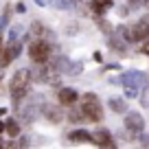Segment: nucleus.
I'll list each match as a JSON object with an SVG mask.
<instances>
[{
	"label": "nucleus",
	"mask_w": 149,
	"mask_h": 149,
	"mask_svg": "<svg viewBox=\"0 0 149 149\" xmlns=\"http://www.w3.org/2000/svg\"><path fill=\"white\" fill-rule=\"evenodd\" d=\"M2 132H5V123L0 121V134H2Z\"/></svg>",
	"instance_id": "a211bd4d"
},
{
	"label": "nucleus",
	"mask_w": 149,
	"mask_h": 149,
	"mask_svg": "<svg viewBox=\"0 0 149 149\" xmlns=\"http://www.w3.org/2000/svg\"><path fill=\"white\" fill-rule=\"evenodd\" d=\"M29 55H31V59L35 61V64H44V61L51 57V46H48L46 42H33L31 48H29Z\"/></svg>",
	"instance_id": "20e7f679"
},
{
	"label": "nucleus",
	"mask_w": 149,
	"mask_h": 149,
	"mask_svg": "<svg viewBox=\"0 0 149 149\" xmlns=\"http://www.w3.org/2000/svg\"><path fill=\"white\" fill-rule=\"evenodd\" d=\"M112 2L110 0H92V9L97 11V13H101V11H105L107 7H110Z\"/></svg>",
	"instance_id": "ddd939ff"
},
{
	"label": "nucleus",
	"mask_w": 149,
	"mask_h": 149,
	"mask_svg": "<svg viewBox=\"0 0 149 149\" xmlns=\"http://www.w3.org/2000/svg\"><path fill=\"white\" fill-rule=\"evenodd\" d=\"M0 46H2V35H0Z\"/></svg>",
	"instance_id": "6ab92c4d"
},
{
	"label": "nucleus",
	"mask_w": 149,
	"mask_h": 149,
	"mask_svg": "<svg viewBox=\"0 0 149 149\" xmlns=\"http://www.w3.org/2000/svg\"><path fill=\"white\" fill-rule=\"evenodd\" d=\"M68 140L72 143H94V134H88L84 130H77V132H70L68 134Z\"/></svg>",
	"instance_id": "1a4fd4ad"
},
{
	"label": "nucleus",
	"mask_w": 149,
	"mask_h": 149,
	"mask_svg": "<svg viewBox=\"0 0 149 149\" xmlns=\"http://www.w3.org/2000/svg\"><path fill=\"white\" fill-rule=\"evenodd\" d=\"M125 33H127V40L145 42V40L149 37V22H147V20H138V22H136L130 31H125Z\"/></svg>",
	"instance_id": "39448f33"
},
{
	"label": "nucleus",
	"mask_w": 149,
	"mask_h": 149,
	"mask_svg": "<svg viewBox=\"0 0 149 149\" xmlns=\"http://www.w3.org/2000/svg\"><path fill=\"white\" fill-rule=\"evenodd\" d=\"M44 114H46V118H48V121H53V123H59V121H61V112H59V107L46 105V107H44Z\"/></svg>",
	"instance_id": "9b49d317"
},
{
	"label": "nucleus",
	"mask_w": 149,
	"mask_h": 149,
	"mask_svg": "<svg viewBox=\"0 0 149 149\" xmlns=\"http://www.w3.org/2000/svg\"><path fill=\"white\" fill-rule=\"evenodd\" d=\"M5 130H7V134H9L11 138H15V136L20 134V125H18V121H13V118H9V121L5 123Z\"/></svg>",
	"instance_id": "f8f14e48"
},
{
	"label": "nucleus",
	"mask_w": 149,
	"mask_h": 149,
	"mask_svg": "<svg viewBox=\"0 0 149 149\" xmlns=\"http://www.w3.org/2000/svg\"><path fill=\"white\" fill-rule=\"evenodd\" d=\"M94 143L101 149H116V145H114V140H112V136H110L107 130H97L94 132Z\"/></svg>",
	"instance_id": "0eeeda50"
},
{
	"label": "nucleus",
	"mask_w": 149,
	"mask_h": 149,
	"mask_svg": "<svg viewBox=\"0 0 149 149\" xmlns=\"http://www.w3.org/2000/svg\"><path fill=\"white\" fill-rule=\"evenodd\" d=\"M110 105L114 112H127V105L125 101H121V99H110Z\"/></svg>",
	"instance_id": "4468645a"
},
{
	"label": "nucleus",
	"mask_w": 149,
	"mask_h": 149,
	"mask_svg": "<svg viewBox=\"0 0 149 149\" xmlns=\"http://www.w3.org/2000/svg\"><path fill=\"white\" fill-rule=\"evenodd\" d=\"M125 127L132 132V134H140L143 127H145V121H143V116H140L138 112H130L125 116Z\"/></svg>",
	"instance_id": "423d86ee"
},
{
	"label": "nucleus",
	"mask_w": 149,
	"mask_h": 149,
	"mask_svg": "<svg viewBox=\"0 0 149 149\" xmlns=\"http://www.w3.org/2000/svg\"><path fill=\"white\" fill-rule=\"evenodd\" d=\"M59 103L61 105H72L74 101H77V92H74L72 88H64V90H59Z\"/></svg>",
	"instance_id": "9d476101"
},
{
	"label": "nucleus",
	"mask_w": 149,
	"mask_h": 149,
	"mask_svg": "<svg viewBox=\"0 0 149 149\" xmlns=\"http://www.w3.org/2000/svg\"><path fill=\"white\" fill-rule=\"evenodd\" d=\"M145 2H149V0H145Z\"/></svg>",
	"instance_id": "412c9836"
},
{
	"label": "nucleus",
	"mask_w": 149,
	"mask_h": 149,
	"mask_svg": "<svg viewBox=\"0 0 149 149\" xmlns=\"http://www.w3.org/2000/svg\"><path fill=\"white\" fill-rule=\"evenodd\" d=\"M140 53H143V55H149V40H145V42H143V46H140Z\"/></svg>",
	"instance_id": "dca6fc26"
},
{
	"label": "nucleus",
	"mask_w": 149,
	"mask_h": 149,
	"mask_svg": "<svg viewBox=\"0 0 149 149\" xmlns=\"http://www.w3.org/2000/svg\"><path fill=\"white\" fill-rule=\"evenodd\" d=\"M0 77H2V74H0Z\"/></svg>",
	"instance_id": "4be33fe9"
},
{
	"label": "nucleus",
	"mask_w": 149,
	"mask_h": 149,
	"mask_svg": "<svg viewBox=\"0 0 149 149\" xmlns=\"http://www.w3.org/2000/svg\"><path fill=\"white\" fill-rule=\"evenodd\" d=\"M0 149H2V143H0Z\"/></svg>",
	"instance_id": "aec40b11"
},
{
	"label": "nucleus",
	"mask_w": 149,
	"mask_h": 149,
	"mask_svg": "<svg viewBox=\"0 0 149 149\" xmlns=\"http://www.w3.org/2000/svg\"><path fill=\"white\" fill-rule=\"evenodd\" d=\"M29 81H31V72H29L26 68L18 70V72L13 74V79H11V86H9L13 101H20V99L26 94V90H29Z\"/></svg>",
	"instance_id": "f03ea898"
},
{
	"label": "nucleus",
	"mask_w": 149,
	"mask_h": 149,
	"mask_svg": "<svg viewBox=\"0 0 149 149\" xmlns=\"http://www.w3.org/2000/svg\"><path fill=\"white\" fill-rule=\"evenodd\" d=\"M81 114H84L88 121H94V123H99L103 118V107H101V103H99L97 94L88 92L84 97V103H81Z\"/></svg>",
	"instance_id": "f257e3e1"
},
{
	"label": "nucleus",
	"mask_w": 149,
	"mask_h": 149,
	"mask_svg": "<svg viewBox=\"0 0 149 149\" xmlns=\"http://www.w3.org/2000/svg\"><path fill=\"white\" fill-rule=\"evenodd\" d=\"M18 53H20V44L18 42H13L9 48H7L5 53H2V57H0V68H5V66H9L11 61L18 57Z\"/></svg>",
	"instance_id": "6e6552de"
},
{
	"label": "nucleus",
	"mask_w": 149,
	"mask_h": 149,
	"mask_svg": "<svg viewBox=\"0 0 149 149\" xmlns=\"http://www.w3.org/2000/svg\"><path fill=\"white\" fill-rule=\"evenodd\" d=\"M2 149H18V147H15V143H7V145H2Z\"/></svg>",
	"instance_id": "f3484780"
},
{
	"label": "nucleus",
	"mask_w": 149,
	"mask_h": 149,
	"mask_svg": "<svg viewBox=\"0 0 149 149\" xmlns=\"http://www.w3.org/2000/svg\"><path fill=\"white\" fill-rule=\"evenodd\" d=\"M121 84L125 86V88L140 90V88H145V84H147V74L140 72V70H130V72L121 74Z\"/></svg>",
	"instance_id": "7ed1b4c3"
},
{
	"label": "nucleus",
	"mask_w": 149,
	"mask_h": 149,
	"mask_svg": "<svg viewBox=\"0 0 149 149\" xmlns=\"http://www.w3.org/2000/svg\"><path fill=\"white\" fill-rule=\"evenodd\" d=\"M110 42H112V46H114V48H116V51H125V44H123V42H116V40H114V37H112V40H110Z\"/></svg>",
	"instance_id": "2eb2a0df"
}]
</instances>
